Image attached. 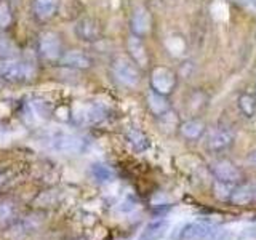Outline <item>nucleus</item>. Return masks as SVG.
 <instances>
[{"instance_id":"18","label":"nucleus","mask_w":256,"mask_h":240,"mask_svg":"<svg viewBox=\"0 0 256 240\" xmlns=\"http://www.w3.org/2000/svg\"><path fill=\"white\" fill-rule=\"evenodd\" d=\"M180 130H181V134L186 140H198L205 132V125H204L202 120L189 118V120H186V122L181 124Z\"/></svg>"},{"instance_id":"30","label":"nucleus","mask_w":256,"mask_h":240,"mask_svg":"<svg viewBox=\"0 0 256 240\" xmlns=\"http://www.w3.org/2000/svg\"><path fill=\"white\" fill-rule=\"evenodd\" d=\"M240 4L244 5H250V6H256V0H238Z\"/></svg>"},{"instance_id":"16","label":"nucleus","mask_w":256,"mask_h":240,"mask_svg":"<svg viewBox=\"0 0 256 240\" xmlns=\"http://www.w3.org/2000/svg\"><path fill=\"white\" fill-rule=\"evenodd\" d=\"M148 108L154 116L162 117L164 114H166V112L170 110V102H168L166 96L156 93L154 90H152L148 94Z\"/></svg>"},{"instance_id":"3","label":"nucleus","mask_w":256,"mask_h":240,"mask_svg":"<svg viewBox=\"0 0 256 240\" xmlns=\"http://www.w3.org/2000/svg\"><path fill=\"white\" fill-rule=\"evenodd\" d=\"M37 50H38V54L42 56V60L58 61L62 56V45H61L60 36L52 30L42 32L37 42Z\"/></svg>"},{"instance_id":"1","label":"nucleus","mask_w":256,"mask_h":240,"mask_svg":"<svg viewBox=\"0 0 256 240\" xmlns=\"http://www.w3.org/2000/svg\"><path fill=\"white\" fill-rule=\"evenodd\" d=\"M34 77V68L26 61H20L18 58L0 61V80L10 84H26Z\"/></svg>"},{"instance_id":"25","label":"nucleus","mask_w":256,"mask_h":240,"mask_svg":"<svg viewBox=\"0 0 256 240\" xmlns=\"http://www.w3.org/2000/svg\"><path fill=\"white\" fill-rule=\"evenodd\" d=\"M32 109H34V112L42 118H46L48 116L52 114V108L50 104H48L46 101H42V100H34L32 101Z\"/></svg>"},{"instance_id":"14","label":"nucleus","mask_w":256,"mask_h":240,"mask_svg":"<svg viewBox=\"0 0 256 240\" xmlns=\"http://www.w3.org/2000/svg\"><path fill=\"white\" fill-rule=\"evenodd\" d=\"M168 229H170V221L168 220L165 218L154 220L144 228L140 240H162L166 236Z\"/></svg>"},{"instance_id":"2","label":"nucleus","mask_w":256,"mask_h":240,"mask_svg":"<svg viewBox=\"0 0 256 240\" xmlns=\"http://www.w3.org/2000/svg\"><path fill=\"white\" fill-rule=\"evenodd\" d=\"M48 144H50L52 150L60 152V154H80L85 149V141L80 136L66 132L52 134Z\"/></svg>"},{"instance_id":"7","label":"nucleus","mask_w":256,"mask_h":240,"mask_svg":"<svg viewBox=\"0 0 256 240\" xmlns=\"http://www.w3.org/2000/svg\"><path fill=\"white\" fill-rule=\"evenodd\" d=\"M216 226L212 221H205V220H198L188 224L186 228L181 232V238L182 240H210Z\"/></svg>"},{"instance_id":"8","label":"nucleus","mask_w":256,"mask_h":240,"mask_svg":"<svg viewBox=\"0 0 256 240\" xmlns=\"http://www.w3.org/2000/svg\"><path fill=\"white\" fill-rule=\"evenodd\" d=\"M212 173L216 178V181L221 182H229V184H236L242 180V172L238 168L228 162V160H218L212 165Z\"/></svg>"},{"instance_id":"26","label":"nucleus","mask_w":256,"mask_h":240,"mask_svg":"<svg viewBox=\"0 0 256 240\" xmlns=\"http://www.w3.org/2000/svg\"><path fill=\"white\" fill-rule=\"evenodd\" d=\"M138 206V200H136L133 196H126V197H124V200L122 202L118 204V212L120 213H124V214H128V213H132V212H134V208Z\"/></svg>"},{"instance_id":"24","label":"nucleus","mask_w":256,"mask_h":240,"mask_svg":"<svg viewBox=\"0 0 256 240\" xmlns=\"http://www.w3.org/2000/svg\"><path fill=\"white\" fill-rule=\"evenodd\" d=\"M12 8L5 0H0V29H6L12 24Z\"/></svg>"},{"instance_id":"19","label":"nucleus","mask_w":256,"mask_h":240,"mask_svg":"<svg viewBox=\"0 0 256 240\" xmlns=\"http://www.w3.org/2000/svg\"><path fill=\"white\" fill-rule=\"evenodd\" d=\"M126 140L136 152H144L150 146L149 138L141 130H138V128H130V130L126 132Z\"/></svg>"},{"instance_id":"12","label":"nucleus","mask_w":256,"mask_h":240,"mask_svg":"<svg viewBox=\"0 0 256 240\" xmlns=\"http://www.w3.org/2000/svg\"><path fill=\"white\" fill-rule=\"evenodd\" d=\"M60 61L62 62V66L70 68V69H77V70H86L93 66V60L90 56L84 52H78V50H70V52L62 53Z\"/></svg>"},{"instance_id":"5","label":"nucleus","mask_w":256,"mask_h":240,"mask_svg":"<svg viewBox=\"0 0 256 240\" xmlns=\"http://www.w3.org/2000/svg\"><path fill=\"white\" fill-rule=\"evenodd\" d=\"M150 85L156 93L164 96L170 94L176 86V74L172 69L164 66L154 68L150 72Z\"/></svg>"},{"instance_id":"15","label":"nucleus","mask_w":256,"mask_h":240,"mask_svg":"<svg viewBox=\"0 0 256 240\" xmlns=\"http://www.w3.org/2000/svg\"><path fill=\"white\" fill-rule=\"evenodd\" d=\"M232 142H234V133L228 130V128H221V130H216L210 134V138H208V148L214 152H220L228 149Z\"/></svg>"},{"instance_id":"31","label":"nucleus","mask_w":256,"mask_h":240,"mask_svg":"<svg viewBox=\"0 0 256 240\" xmlns=\"http://www.w3.org/2000/svg\"><path fill=\"white\" fill-rule=\"evenodd\" d=\"M0 86H2V80H0Z\"/></svg>"},{"instance_id":"22","label":"nucleus","mask_w":256,"mask_h":240,"mask_svg":"<svg viewBox=\"0 0 256 240\" xmlns=\"http://www.w3.org/2000/svg\"><path fill=\"white\" fill-rule=\"evenodd\" d=\"M238 109L246 118H252L256 114V98L250 93L242 94L238 98Z\"/></svg>"},{"instance_id":"21","label":"nucleus","mask_w":256,"mask_h":240,"mask_svg":"<svg viewBox=\"0 0 256 240\" xmlns=\"http://www.w3.org/2000/svg\"><path fill=\"white\" fill-rule=\"evenodd\" d=\"M18 58V48L5 36H0V61L16 60Z\"/></svg>"},{"instance_id":"17","label":"nucleus","mask_w":256,"mask_h":240,"mask_svg":"<svg viewBox=\"0 0 256 240\" xmlns=\"http://www.w3.org/2000/svg\"><path fill=\"white\" fill-rule=\"evenodd\" d=\"M90 176L98 184H106L116 180V172L106 164H93L90 166Z\"/></svg>"},{"instance_id":"10","label":"nucleus","mask_w":256,"mask_h":240,"mask_svg":"<svg viewBox=\"0 0 256 240\" xmlns=\"http://www.w3.org/2000/svg\"><path fill=\"white\" fill-rule=\"evenodd\" d=\"M126 50L130 54L132 61L136 64L138 68H146L149 64V54L146 50V45L138 36H130L126 40Z\"/></svg>"},{"instance_id":"11","label":"nucleus","mask_w":256,"mask_h":240,"mask_svg":"<svg viewBox=\"0 0 256 240\" xmlns=\"http://www.w3.org/2000/svg\"><path fill=\"white\" fill-rule=\"evenodd\" d=\"M150 26H152L150 13L144 6L134 8V12L132 14V21H130V28H132L133 36H138V37L146 36L150 30Z\"/></svg>"},{"instance_id":"20","label":"nucleus","mask_w":256,"mask_h":240,"mask_svg":"<svg viewBox=\"0 0 256 240\" xmlns=\"http://www.w3.org/2000/svg\"><path fill=\"white\" fill-rule=\"evenodd\" d=\"M252 200H254V190H253V186L246 184V186H240L234 189L229 202H232L234 205H246V204H250Z\"/></svg>"},{"instance_id":"29","label":"nucleus","mask_w":256,"mask_h":240,"mask_svg":"<svg viewBox=\"0 0 256 240\" xmlns=\"http://www.w3.org/2000/svg\"><path fill=\"white\" fill-rule=\"evenodd\" d=\"M248 164L253 165V166H256V150H253L252 154L248 156Z\"/></svg>"},{"instance_id":"13","label":"nucleus","mask_w":256,"mask_h":240,"mask_svg":"<svg viewBox=\"0 0 256 240\" xmlns=\"http://www.w3.org/2000/svg\"><path fill=\"white\" fill-rule=\"evenodd\" d=\"M60 0H32V14L36 20L46 22L58 12Z\"/></svg>"},{"instance_id":"4","label":"nucleus","mask_w":256,"mask_h":240,"mask_svg":"<svg viewBox=\"0 0 256 240\" xmlns=\"http://www.w3.org/2000/svg\"><path fill=\"white\" fill-rule=\"evenodd\" d=\"M112 70H114L116 77L126 86H138L141 82V72L136 64L126 58H117L112 62Z\"/></svg>"},{"instance_id":"6","label":"nucleus","mask_w":256,"mask_h":240,"mask_svg":"<svg viewBox=\"0 0 256 240\" xmlns=\"http://www.w3.org/2000/svg\"><path fill=\"white\" fill-rule=\"evenodd\" d=\"M72 118L78 125H94L106 118V109L100 104H78L72 110Z\"/></svg>"},{"instance_id":"9","label":"nucleus","mask_w":256,"mask_h":240,"mask_svg":"<svg viewBox=\"0 0 256 240\" xmlns=\"http://www.w3.org/2000/svg\"><path fill=\"white\" fill-rule=\"evenodd\" d=\"M76 36L82 40V42H96L101 38V26L100 22L93 18H82L76 22Z\"/></svg>"},{"instance_id":"27","label":"nucleus","mask_w":256,"mask_h":240,"mask_svg":"<svg viewBox=\"0 0 256 240\" xmlns=\"http://www.w3.org/2000/svg\"><path fill=\"white\" fill-rule=\"evenodd\" d=\"M14 213V206L13 204H8V202H4L0 204V222H4L6 220H10Z\"/></svg>"},{"instance_id":"23","label":"nucleus","mask_w":256,"mask_h":240,"mask_svg":"<svg viewBox=\"0 0 256 240\" xmlns=\"http://www.w3.org/2000/svg\"><path fill=\"white\" fill-rule=\"evenodd\" d=\"M236 186L234 184H229V182H221V181H216L213 190H214V196L218 197L220 200H224V202H229L232 192H234Z\"/></svg>"},{"instance_id":"28","label":"nucleus","mask_w":256,"mask_h":240,"mask_svg":"<svg viewBox=\"0 0 256 240\" xmlns=\"http://www.w3.org/2000/svg\"><path fill=\"white\" fill-rule=\"evenodd\" d=\"M8 181V173L4 172V170H0V188H4L5 184Z\"/></svg>"}]
</instances>
